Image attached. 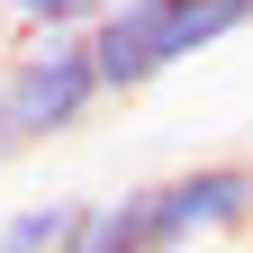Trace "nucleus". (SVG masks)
Returning a JSON list of instances; mask_svg holds the SVG:
<instances>
[{
  "instance_id": "nucleus-6",
  "label": "nucleus",
  "mask_w": 253,
  "mask_h": 253,
  "mask_svg": "<svg viewBox=\"0 0 253 253\" xmlns=\"http://www.w3.org/2000/svg\"><path fill=\"white\" fill-rule=\"evenodd\" d=\"M63 253H145V226H136V190H126V199H90L82 235L63 244Z\"/></svg>"
},
{
  "instance_id": "nucleus-3",
  "label": "nucleus",
  "mask_w": 253,
  "mask_h": 253,
  "mask_svg": "<svg viewBox=\"0 0 253 253\" xmlns=\"http://www.w3.org/2000/svg\"><path fill=\"white\" fill-rule=\"evenodd\" d=\"M172 9H181V0H126L118 18L90 27V54H100L109 100H136V90H154L172 73Z\"/></svg>"
},
{
  "instance_id": "nucleus-1",
  "label": "nucleus",
  "mask_w": 253,
  "mask_h": 253,
  "mask_svg": "<svg viewBox=\"0 0 253 253\" xmlns=\"http://www.w3.org/2000/svg\"><path fill=\"white\" fill-rule=\"evenodd\" d=\"M0 100H9V136H18V154L73 136V126L109 100L90 37H18L9 54H0Z\"/></svg>"
},
{
  "instance_id": "nucleus-4",
  "label": "nucleus",
  "mask_w": 253,
  "mask_h": 253,
  "mask_svg": "<svg viewBox=\"0 0 253 253\" xmlns=\"http://www.w3.org/2000/svg\"><path fill=\"white\" fill-rule=\"evenodd\" d=\"M90 199H18L9 217H0V253H63L82 235Z\"/></svg>"
},
{
  "instance_id": "nucleus-7",
  "label": "nucleus",
  "mask_w": 253,
  "mask_h": 253,
  "mask_svg": "<svg viewBox=\"0 0 253 253\" xmlns=\"http://www.w3.org/2000/svg\"><path fill=\"white\" fill-rule=\"evenodd\" d=\"M18 163V136H9V100H0V172Z\"/></svg>"
},
{
  "instance_id": "nucleus-2",
  "label": "nucleus",
  "mask_w": 253,
  "mask_h": 253,
  "mask_svg": "<svg viewBox=\"0 0 253 253\" xmlns=\"http://www.w3.org/2000/svg\"><path fill=\"white\" fill-rule=\"evenodd\" d=\"M145 253H208L253 226V163H190L136 190Z\"/></svg>"
},
{
  "instance_id": "nucleus-5",
  "label": "nucleus",
  "mask_w": 253,
  "mask_h": 253,
  "mask_svg": "<svg viewBox=\"0 0 253 253\" xmlns=\"http://www.w3.org/2000/svg\"><path fill=\"white\" fill-rule=\"evenodd\" d=\"M118 9L126 0H0V18H18V37H90Z\"/></svg>"
}]
</instances>
